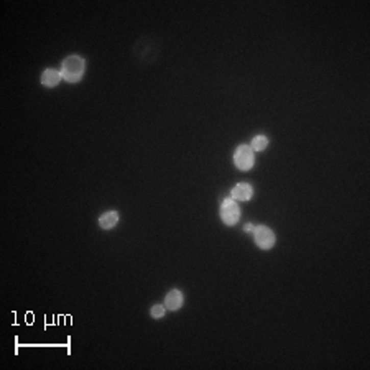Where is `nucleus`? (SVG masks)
<instances>
[{
  "mask_svg": "<svg viewBox=\"0 0 370 370\" xmlns=\"http://www.w3.org/2000/svg\"><path fill=\"white\" fill-rule=\"evenodd\" d=\"M86 71V59L78 55H71L63 61L61 66V76L68 83H78L84 76Z\"/></svg>",
  "mask_w": 370,
  "mask_h": 370,
  "instance_id": "nucleus-1",
  "label": "nucleus"
},
{
  "mask_svg": "<svg viewBox=\"0 0 370 370\" xmlns=\"http://www.w3.org/2000/svg\"><path fill=\"white\" fill-rule=\"evenodd\" d=\"M220 219L226 226H235L240 219V207L234 199H224L220 204Z\"/></svg>",
  "mask_w": 370,
  "mask_h": 370,
  "instance_id": "nucleus-2",
  "label": "nucleus"
},
{
  "mask_svg": "<svg viewBox=\"0 0 370 370\" xmlns=\"http://www.w3.org/2000/svg\"><path fill=\"white\" fill-rule=\"evenodd\" d=\"M255 163V157H254V150L249 145H240L237 146V150L234 153V165L240 169V171H249V169L254 166Z\"/></svg>",
  "mask_w": 370,
  "mask_h": 370,
  "instance_id": "nucleus-3",
  "label": "nucleus"
},
{
  "mask_svg": "<svg viewBox=\"0 0 370 370\" xmlns=\"http://www.w3.org/2000/svg\"><path fill=\"white\" fill-rule=\"evenodd\" d=\"M254 240L258 249L270 250L273 245H275V234H273L270 227L257 226V227H254Z\"/></svg>",
  "mask_w": 370,
  "mask_h": 370,
  "instance_id": "nucleus-4",
  "label": "nucleus"
},
{
  "mask_svg": "<svg viewBox=\"0 0 370 370\" xmlns=\"http://www.w3.org/2000/svg\"><path fill=\"white\" fill-rule=\"evenodd\" d=\"M231 194H232L234 201H249V199L254 196V188H252L249 183H239L232 188Z\"/></svg>",
  "mask_w": 370,
  "mask_h": 370,
  "instance_id": "nucleus-5",
  "label": "nucleus"
},
{
  "mask_svg": "<svg viewBox=\"0 0 370 370\" xmlns=\"http://www.w3.org/2000/svg\"><path fill=\"white\" fill-rule=\"evenodd\" d=\"M183 293L180 290H171L165 298V308L169 309V311H178L181 306H183Z\"/></svg>",
  "mask_w": 370,
  "mask_h": 370,
  "instance_id": "nucleus-6",
  "label": "nucleus"
},
{
  "mask_svg": "<svg viewBox=\"0 0 370 370\" xmlns=\"http://www.w3.org/2000/svg\"><path fill=\"white\" fill-rule=\"evenodd\" d=\"M63 79L61 76V71H56V69H44L43 74H41V84L46 86V87H55L59 84V81Z\"/></svg>",
  "mask_w": 370,
  "mask_h": 370,
  "instance_id": "nucleus-7",
  "label": "nucleus"
},
{
  "mask_svg": "<svg viewBox=\"0 0 370 370\" xmlns=\"http://www.w3.org/2000/svg\"><path fill=\"white\" fill-rule=\"evenodd\" d=\"M117 222H118V212L117 211H107L99 217V226L102 229H106V231L114 229L117 226Z\"/></svg>",
  "mask_w": 370,
  "mask_h": 370,
  "instance_id": "nucleus-8",
  "label": "nucleus"
},
{
  "mask_svg": "<svg viewBox=\"0 0 370 370\" xmlns=\"http://www.w3.org/2000/svg\"><path fill=\"white\" fill-rule=\"evenodd\" d=\"M266 146H268V138H266L265 135H257V137L252 138L250 148L254 152H263Z\"/></svg>",
  "mask_w": 370,
  "mask_h": 370,
  "instance_id": "nucleus-9",
  "label": "nucleus"
},
{
  "mask_svg": "<svg viewBox=\"0 0 370 370\" xmlns=\"http://www.w3.org/2000/svg\"><path fill=\"white\" fill-rule=\"evenodd\" d=\"M165 311H166L165 305H153L150 309V316L155 317V319H160V317L165 316Z\"/></svg>",
  "mask_w": 370,
  "mask_h": 370,
  "instance_id": "nucleus-10",
  "label": "nucleus"
},
{
  "mask_svg": "<svg viewBox=\"0 0 370 370\" xmlns=\"http://www.w3.org/2000/svg\"><path fill=\"white\" fill-rule=\"evenodd\" d=\"M245 231L249 232V231H254V226H252V224H247L245 226Z\"/></svg>",
  "mask_w": 370,
  "mask_h": 370,
  "instance_id": "nucleus-11",
  "label": "nucleus"
}]
</instances>
